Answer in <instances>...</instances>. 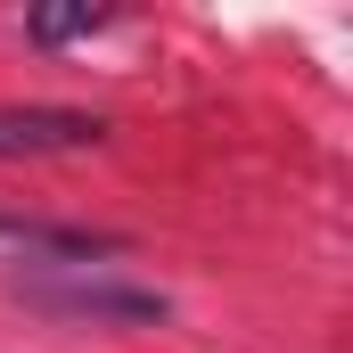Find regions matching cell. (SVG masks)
<instances>
[{
	"label": "cell",
	"mask_w": 353,
	"mask_h": 353,
	"mask_svg": "<svg viewBox=\"0 0 353 353\" xmlns=\"http://www.w3.org/2000/svg\"><path fill=\"white\" fill-rule=\"evenodd\" d=\"M25 296L41 312H58V321H115V329H148V321L173 312L157 288H123V279H41Z\"/></svg>",
	"instance_id": "1"
},
{
	"label": "cell",
	"mask_w": 353,
	"mask_h": 353,
	"mask_svg": "<svg viewBox=\"0 0 353 353\" xmlns=\"http://www.w3.org/2000/svg\"><path fill=\"white\" fill-rule=\"evenodd\" d=\"M107 123L83 115V107H0V165L17 157H74V148H99Z\"/></svg>",
	"instance_id": "2"
},
{
	"label": "cell",
	"mask_w": 353,
	"mask_h": 353,
	"mask_svg": "<svg viewBox=\"0 0 353 353\" xmlns=\"http://www.w3.org/2000/svg\"><path fill=\"white\" fill-rule=\"evenodd\" d=\"M123 239L107 230H66V222H17L0 214V263H90V255H115Z\"/></svg>",
	"instance_id": "3"
},
{
	"label": "cell",
	"mask_w": 353,
	"mask_h": 353,
	"mask_svg": "<svg viewBox=\"0 0 353 353\" xmlns=\"http://www.w3.org/2000/svg\"><path fill=\"white\" fill-rule=\"evenodd\" d=\"M25 25H33V41H50V50H58V41L99 33V25H107V8H99V0H58V8H33Z\"/></svg>",
	"instance_id": "4"
}]
</instances>
